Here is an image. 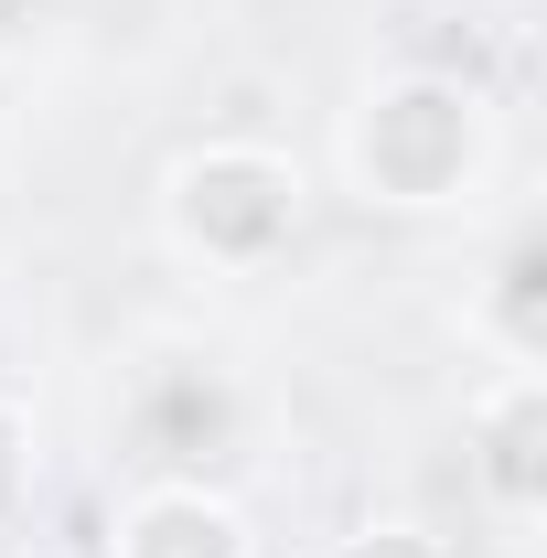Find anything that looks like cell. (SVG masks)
<instances>
[{
	"instance_id": "1",
	"label": "cell",
	"mask_w": 547,
	"mask_h": 558,
	"mask_svg": "<svg viewBox=\"0 0 547 558\" xmlns=\"http://www.w3.org/2000/svg\"><path fill=\"white\" fill-rule=\"evenodd\" d=\"M494 161H505V108L451 65L365 75L333 119V172L365 215H473Z\"/></svg>"
},
{
	"instance_id": "2",
	"label": "cell",
	"mask_w": 547,
	"mask_h": 558,
	"mask_svg": "<svg viewBox=\"0 0 547 558\" xmlns=\"http://www.w3.org/2000/svg\"><path fill=\"white\" fill-rule=\"evenodd\" d=\"M150 236L194 279H269L312 236V172H301V150L247 140V130L194 140L150 183Z\"/></svg>"
},
{
	"instance_id": "3",
	"label": "cell",
	"mask_w": 547,
	"mask_h": 558,
	"mask_svg": "<svg viewBox=\"0 0 547 558\" xmlns=\"http://www.w3.org/2000/svg\"><path fill=\"white\" fill-rule=\"evenodd\" d=\"M462 484L505 537H526L547 515V376L537 365H494L462 398Z\"/></svg>"
},
{
	"instance_id": "4",
	"label": "cell",
	"mask_w": 547,
	"mask_h": 558,
	"mask_svg": "<svg viewBox=\"0 0 547 558\" xmlns=\"http://www.w3.org/2000/svg\"><path fill=\"white\" fill-rule=\"evenodd\" d=\"M108 558H258V526H247V505L226 484H205V473H150V484L119 494Z\"/></svg>"
},
{
	"instance_id": "5",
	"label": "cell",
	"mask_w": 547,
	"mask_h": 558,
	"mask_svg": "<svg viewBox=\"0 0 547 558\" xmlns=\"http://www.w3.org/2000/svg\"><path fill=\"white\" fill-rule=\"evenodd\" d=\"M526 301H537V236L515 226L505 258H494V279H483V301L462 312V333H473L494 365H537V312H526Z\"/></svg>"
},
{
	"instance_id": "6",
	"label": "cell",
	"mask_w": 547,
	"mask_h": 558,
	"mask_svg": "<svg viewBox=\"0 0 547 558\" xmlns=\"http://www.w3.org/2000/svg\"><path fill=\"white\" fill-rule=\"evenodd\" d=\"M33 473H44V440H33V409L0 387V537L33 515Z\"/></svg>"
},
{
	"instance_id": "7",
	"label": "cell",
	"mask_w": 547,
	"mask_h": 558,
	"mask_svg": "<svg viewBox=\"0 0 547 558\" xmlns=\"http://www.w3.org/2000/svg\"><path fill=\"white\" fill-rule=\"evenodd\" d=\"M333 558H451L440 526H418V515H365V526H343Z\"/></svg>"
},
{
	"instance_id": "8",
	"label": "cell",
	"mask_w": 547,
	"mask_h": 558,
	"mask_svg": "<svg viewBox=\"0 0 547 558\" xmlns=\"http://www.w3.org/2000/svg\"><path fill=\"white\" fill-rule=\"evenodd\" d=\"M75 0H0V75H11V54H33V44H54L65 33Z\"/></svg>"
},
{
	"instance_id": "9",
	"label": "cell",
	"mask_w": 547,
	"mask_h": 558,
	"mask_svg": "<svg viewBox=\"0 0 547 558\" xmlns=\"http://www.w3.org/2000/svg\"><path fill=\"white\" fill-rule=\"evenodd\" d=\"M0 150H11V75H0Z\"/></svg>"
}]
</instances>
